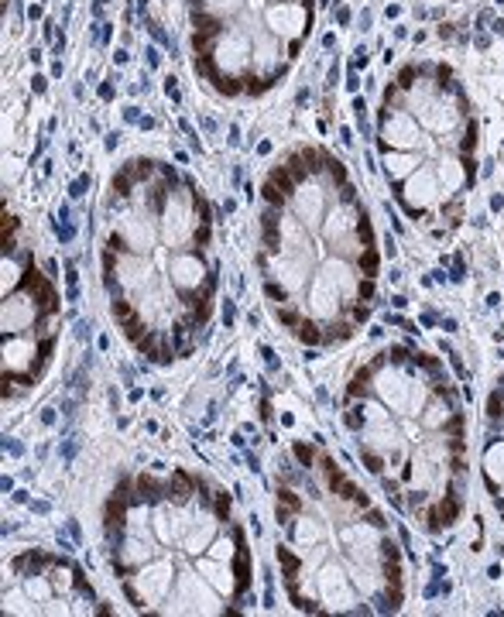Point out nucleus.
I'll return each mask as SVG.
<instances>
[{"label":"nucleus","mask_w":504,"mask_h":617,"mask_svg":"<svg viewBox=\"0 0 504 617\" xmlns=\"http://www.w3.org/2000/svg\"><path fill=\"white\" fill-rule=\"evenodd\" d=\"M100 271L124 336L154 364L193 350L213 316L210 202L172 165L127 161L103 206Z\"/></svg>","instance_id":"obj_1"},{"label":"nucleus","mask_w":504,"mask_h":617,"mask_svg":"<svg viewBox=\"0 0 504 617\" xmlns=\"http://www.w3.org/2000/svg\"><path fill=\"white\" fill-rule=\"evenodd\" d=\"M261 282L275 316L309 347L347 340L377 292V237L347 168L302 148L261 189Z\"/></svg>","instance_id":"obj_2"},{"label":"nucleus","mask_w":504,"mask_h":617,"mask_svg":"<svg viewBox=\"0 0 504 617\" xmlns=\"http://www.w3.org/2000/svg\"><path fill=\"white\" fill-rule=\"evenodd\" d=\"M110 566L141 614H237L251 549L230 497L189 470L137 473L103 511Z\"/></svg>","instance_id":"obj_3"},{"label":"nucleus","mask_w":504,"mask_h":617,"mask_svg":"<svg viewBox=\"0 0 504 617\" xmlns=\"http://www.w3.org/2000/svg\"><path fill=\"white\" fill-rule=\"evenodd\" d=\"M343 422L384 494L425 531L449 529L466 494V419L436 357L388 347L357 367Z\"/></svg>","instance_id":"obj_4"},{"label":"nucleus","mask_w":504,"mask_h":617,"mask_svg":"<svg viewBox=\"0 0 504 617\" xmlns=\"http://www.w3.org/2000/svg\"><path fill=\"white\" fill-rule=\"evenodd\" d=\"M302 466L275 494L278 563L288 600L309 614H391L405 600V570L391 521L329 460L295 446Z\"/></svg>","instance_id":"obj_5"},{"label":"nucleus","mask_w":504,"mask_h":617,"mask_svg":"<svg viewBox=\"0 0 504 617\" xmlns=\"http://www.w3.org/2000/svg\"><path fill=\"white\" fill-rule=\"evenodd\" d=\"M381 168L408 220L449 217L474 182L477 120L446 66H405L377 113Z\"/></svg>","instance_id":"obj_6"},{"label":"nucleus","mask_w":504,"mask_h":617,"mask_svg":"<svg viewBox=\"0 0 504 617\" xmlns=\"http://www.w3.org/2000/svg\"><path fill=\"white\" fill-rule=\"evenodd\" d=\"M4 391L35 388L52 360L59 333V295L31 250L14 243L7 230L4 243Z\"/></svg>","instance_id":"obj_7"},{"label":"nucleus","mask_w":504,"mask_h":617,"mask_svg":"<svg viewBox=\"0 0 504 617\" xmlns=\"http://www.w3.org/2000/svg\"><path fill=\"white\" fill-rule=\"evenodd\" d=\"M83 570L66 555L21 552L4 576V614H100Z\"/></svg>","instance_id":"obj_8"},{"label":"nucleus","mask_w":504,"mask_h":617,"mask_svg":"<svg viewBox=\"0 0 504 617\" xmlns=\"http://www.w3.org/2000/svg\"><path fill=\"white\" fill-rule=\"evenodd\" d=\"M481 477L494 507L504 518V377L491 388L483 408V449H481Z\"/></svg>","instance_id":"obj_9"},{"label":"nucleus","mask_w":504,"mask_h":617,"mask_svg":"<svg viewBox=\"0 0 504 617\" xmlns=\"http://www.w3.org/2000/svg\"><path fill=\"white\" fill-rule=\"evenodd\" d=\"M347 89H350V93H357V76H353V72L347 76Z\"/></svg>","instance_id":"obj_10"}]
</instances>
